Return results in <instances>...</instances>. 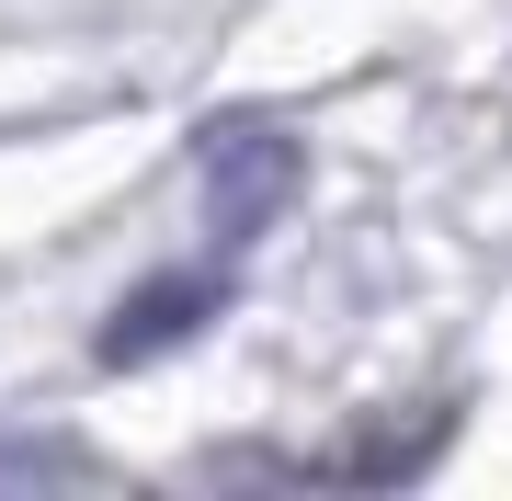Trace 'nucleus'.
<instances>
[{"instance_id": "2", "label": "nucleus", "mask_w": 512, "mask_h": 501, "mask_svg": "<svg viewBox=\"0 0 512 501\" xmlns=\"http://www.w3.org/2000/svg\"><path fill=\"white\" fill-rule=\"evenodd\" d=\"M217 308H228V274H148L137 297L103 319V365H160V353L194 342Z\"/></svg>"}, {"instance_id": "1", "label": "nucleus", "mask_w": 512, "mask_h": 501, "mask_svg": "<svg viewBox=\"0 0 512 501\" xmlns=\"http://www.w3.org/2000/svg\"><path fill=\"white\" fill-rule=\"evenodd\" d=\"M296 194V137L274 126H205V205H217V228H262L274 205Z\"/></svg>"}]
</instances>
